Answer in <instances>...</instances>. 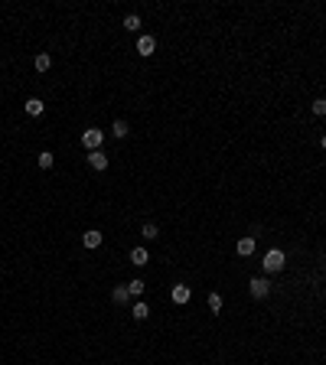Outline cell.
I'll return each instance as SVG.
<instances>
[{"label":"cell","mask_w":326,"mask_h":365,"mask_svg":"<svg viewBox=\"0 0 326 365\" xmlns=\"http://www.w3.org/2000/svg\"><path fill=\"white\" fill-rule=\"evenodd\" d=\"M170 297H173V303H179V307H183V303H189V297H193V290H189L186 284H176Z\"/></svg>","instance_id":"ba28073f"},{"label":"cell","mask_w":326,"mask_h":365,"mask_svg":"<svg viewBox=\"0 0 326 365\" xmlns=\"http://www.w3.org/2000/svg\"><path fill=\"white\" fill-rule=\"evenodd\" d=\"M131 316H134V319H147V316H150V307H147L144 300H137V303H134V310H131Z\"/></svg>","instance_id":"5bb4252c"},{"label":"cell","mask_w":326,"mask_h":365,"mask_svg":"<svg viewBox=\"0 0 326 365\" xmlns=\"http://www.w3.org/2000/svg\"><path fill=\"white\" fill-rule=\"evenodd\" d=\"M140 235H144V238H147V241H154V238H160V228H157L154 222H147V225L140 228Z\"/></svg>","instance_id":"e0dca14e"},{"label":"cell","mask_w":326,"mask_h":365,"mask_svg":"<svg viewBox=\"0 0 326 365\" xmlns=\"http://www.w3.org/2000/svg\"><path fill=\"white\" fill-rule=\"evenodd\" d=\"M127 134H131V127H127V121H114V124H111V137L124 140Z\"/></svg>","instance_id":"4fadbf2b"},{"label":"cell","mask_w":326,"mask_h":365,"mask_svg":"<svg viewBox=\"0 0 326 365\" xmlns=\"http://www.w3.org/2000/svg\"><path fill=\"white\" fill-rule=\"evenodd\" d=\"M23 111H26V114H30V117H39V114H43V111H46V104H43V101H39V98H26Z\"/></svg>","instance_id":"9c48e42d"},{"label":"cell","mask_w":326,"mask_h":365,"mask_svg":"<svg viewBox=\"0 0 326 365\" xmlns=\"http://www.w3.org/2000/svg\"><path fill=\"white\" fill-rule=\"evenodd\" d=\"M131 264H134V267H144V264H150V255H147V248H134V251H131Z\"/></svg>","instance_id":"8fae6325"},{"label":"cell","mask_w":326,"mask_h":365,"mask_svg":"<svg viewBox=\"0 0 326 365\" xmlns=\"http://www.w3.org/2000/svg\"><path fill=\"white\" fill-rule=\"evenodd\" d=\"M320 147H323V150H326V134H323V137H320Z\"/></svg>","instance_id":"44dd1931"},{"label":"cell","mask_w":326,"mask_h":365,"mask_svg":"<svg viewBox=\"0 0 326 365\" xmlns=\"http://www.w3.org/2000/svg\"><path fill=\"white\" fill-rule=\"evenodd\" d=\"M206 303H209V310H212V313L222 310V297H218V294H209V300H206Z\"/></svg>","instance_id":"ffe728a7"},{"label":"cell","mask_w":326,"mask_h":365,"mask_svg":"<svg viewBox=\"0 0 326 365\" xmlns=\"http://www.w3.org/2000/svg\"><path fill=\"white\" fill-rule=\"evenodd\" d=\"M124 30H127V33H137V30H140V16H137V13H127V16H124Z\"/></svg>","instance_id":"2e32d148"},{"label":"cell","mask_w":326,"mask_h":365,"mask_svg":"<svg viewBox=\"0 0 326 365\" xmlns=\"http://www.w3.org/2000/svg\"><path fill=\"white\" fill-rule=\"evenodd\" d=\"M36 160H39V166H43V170H53V163H55V154H53V150H43V154H39Z\"/></svg>","instance_id":"9a60e30c"},{"label":"cell","mask_w":326,"mask_h":365,"mask_svg":"<svg viewBox=\"0 0 326 365\" xmlns=\"http://www.w3.org/2000/svg\"><path fill=\"white\" fill-rule=\"evenodd\" d=\"M261 264H264V271H268V274H277V271H284L287 258H284V251H280V248H271L268 255H264Z\"/></svg>","instance_id":"6da1fadb"},{"label":"cell","mask_w":326,"mask_h":365,"mask_svg":"<svg viewBox=\"0 0 326 365\" xmlns=\"http://www.w3.org/2000/svg\"><path fill=\"white\" fill-rule=\"evenodd\" d=\"M111 300H114V303H127V300H131V290H127V284H117V287H111Z\"/></svg>","instance_id":"30bf717a"},{"label":"cell","mask_w":326,"mask_h":365,"mask_svg":"<svg viewBox=\"0 0 326 365\" xmlns=\"http://www.w3.org/2000/svg\"><path fill=\"white\" fill-rule=\"evenodd\" d=\"M248 290H251V297H255V300H264V297L271 294V284H268V277H251Z\"/></svg>","instance_id":"3957f363"},{"label":"cell","mask_w":326,"mask_h":365,"mask_svg":"<svg viewBox=\"0 0 326 365\" xmlns=\"http://www.w3.org/2000/svg\"><path fill=\"white\" fill-rule=\"evenodd\" d=\"M127 290H131V297H137V300H140V294L147 290V284H144V280H131V284H127Z\"/></svg>","instance_id":"ac0fdd59"},{"label":"cell","mask_w":326,"mask_h":365,"mask_svg":"<svg viewBox=\"0 0 326 365\" xmlns=\"http://www.w3.org/2000/svg\"><path fill=\"white\" fill-rule=\"evenodd\" d=\"M310 111H313L317 117H323V114H326V98H317V101L310 104Z\"/></svg>","instance_id":"d6986e66"},{"label":"cell","mask_w":326,"mask_h":365,"mask_svg":"<svg viewBox=\"0 0 326 365\" xmlns=\"http://www.w3.org/2000/svg\"><path fill=\"white\" fill-rule=\"evenodd\" d=\"M101 241H105V235H101L98 228H88V232L82 235V245H85V248H101Z\"/></svg>","instance_id":"8992f818"},{"label":"cell","mask_w":326,"mask_h":365,"mask_svg":"<svg viewBox=\"0 0 326 365\" xmlns=\"http://www.w3.org/2000/svg\"><path fill=\"white\" fill-rule=\"evenodd\" d=\"M235 251H238L241 258L255 255V235H245V238H238V245H235Z\"/></svg>","instance_id":"52a82bcc"},{"label":"cell","mask_w":326,"mask_h":365,"mask_svg":"<svg viewBox=\"0 0 326 365\" xmlns=\"http://www.w3.org/2000/svg\"><path fill=\"white\" fill-rule=\"evenodd\" d=\"M88 166H92V170H108V154H105V150H92V154H88Z\"/></svg>","instance_id":"5b68a950"},{"label":"cell","mask_w":326,"mask_h":365,"mask_svg":"<svg viewBox=\"0 0 326 365\" xmlns=\"http://www.w3.org/2000/svg\"><path fill=\"white\" fill-rule=\"evenodd\" d=\"M82 144H85L88 154H92V150H101V144H105V131H98V127H88V131L82 134Z\"/></svg>","instance_id":"7a4b0ae2"},{"label":"cell","mask_w":326,"mask_h":365,"mask_svg":"<svg viewBox=\"0 0 326 365\" xmlns=\"http://www.w3.org/2000/svg\"><path fill=\"white\" fill-rule=\"evenodd\" d=\"M49 65H53V55L49 52H39L36 59H33V69L36 72H49Z\"/></svg>","instance_id":"7c38bea8"},{"label":"cell","mask_w":326,"mask_h":365,"mask_svg":"<svg viewBox=\"0 0 326 365\" xmlns=\"http://www.w3.org/2000/svg\"><path fill=\"white\" fill-rule=\"evenodd\" d=\"M154 52H157V39L154 36H137V55L147 59V55H154Z\"/></svg>","instance_id":"277c9868"}]
</instances>
